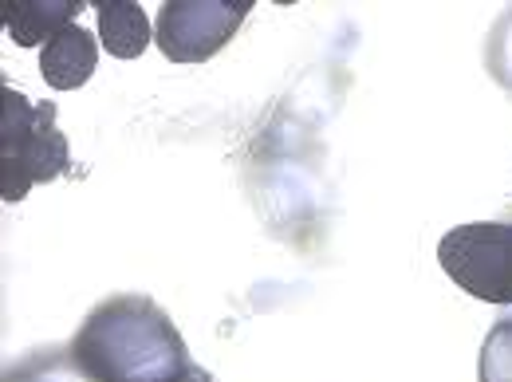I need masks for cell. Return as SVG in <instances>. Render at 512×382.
Returning <instances> with one entry per match:
<instances>
[{
	"label": "cell",
	"mask_w": 512,
	"mask_h": 382,
	"mask_svg": "<svg viewBox=\"0 0 512 382\" xmlns=\"http://www.w3.org/2000/svg\"><path fill=\"white\" fill-rule=\"evenodd\" d=\"M438 264L446 276L485 304H512V225L469 221L438 241Z\"/></svg>",
	"instance_id": "cell-3"
},
{
	"label": "cell",
	"mask_w": 512,
	"mask_h": 382,
	"mask_svg": "<svg viewBox=\"0 0 512 382\" xmlns=\"http://www.w3.org/2000/svg\"><path fill=\"white\" fill-rule=\"evenodd\" d=\"M99 44L115 60H138L150 48V20L134 0H103L99 4Z\"/></svg>",
	"instance_id": "cell-7"
},
{
	"label": "cell",
	"mask_w": 512,
	"mask_h": 382,
	"mask_svg": "<svg viewBox=\"0 0 512 382\" xmlns=\"http://www.w3.org/2000/svg\"><path fill=\"white\" fill-rule=\"evenodd\" d=\"M477 375L481 382H512V319L493 323V331L485 335Z\"/></svg>",
	"instance_id": "cell-8"
},
{
	"label": "cell",
	"mask_w": 512,
	"mask_h": 382,
	"mask_svg": "<svg viewBox=\"0 0 512 382\" xmlns=\"http://www.w3.org/2000/svg\"><path fill=\"white\" fill-rule=\"evenodd\" d=\"M16 382H24V379H16ZM32 382H95V379H91V375H87V371H83V367L75 363V375H71V379L56 375L52 367H40V379H32Z\"/></svg>",
	"instance_id": "cell-9"
},
{
	"label": "cell",
	"mask_w": 512,
	"mask_h": 382,
	"mask_svg": "<svg viewBox=\"0 0 512 382\" xmlns=\"http://www.w3.org/2000/svg\"><path fill=\"white\" fill-rule=\"evenodd\" d=\"M99 64V36H91L79 24H67L60 36H52L40 48V75L56 91H75L83 87Z\"/></svg>",
	"instance_id": "cell-5"
},
{
	"label": "cell",
	"mask_w": 512,
	"mask_h": 382,
	"mask_svg": "<svg viewBox=\"0 0 512 382\" xmlns=\"http://www.w3.org/2000/svg\"><path fill=\"white\" fill-rule=\"evenodd\" d=\"M79 8H83L79 0H12V4H4L0 20H4L12 44L40 48L52 36H60L67 24H75Z\"/></svg>",
	"instance_id": "cell-6"
},
{
	"label": "cell",
	"mask_w": 512,
	"mask_h": 382,
	"mask_svg": "<svg viewBox=\"0 0 512 382\" xmlns=\"http://www.w3.org/2000/svg\"><path fill=\"white\" fill-rule=\"evenodd\" d=\"M71 166L64 130L52 103H28L20 91L0 87V197L20 201L32 186L60 178Z\"/></svg>",
	"instance_id": "cell-2"
},
{
	"label": "cell",
	"mask_w": 512,
	"mask_h": 382,
	"mask_svg": "<svg viewBox=\"0 0 512 382\" xmlns=\"http://www.w3.org/2000/svg\"><path fill=\"white\" fill-rule=\"evenodd\" d=\"M71 359L95 382H209L162 308L119 296L79 327Z\"/></svg>",
	"instance_id": "cell-1"
},
{
	"label": "cell",
	"mask_w": 512,
	"mask_h": 382,
	"mask_svg": "<svg viewBox=\"0 0 512 382\" xmlns=\"http://www.w3.org/2000/svg\"><path fill=\"white\" fill-rule=\"evenodd\" d=\"M253 0H174L158 12V48L174 64H201L217 56L249 16Z\"/></svg>",
	"instance_id": "cell-4"
}]
</instances>
